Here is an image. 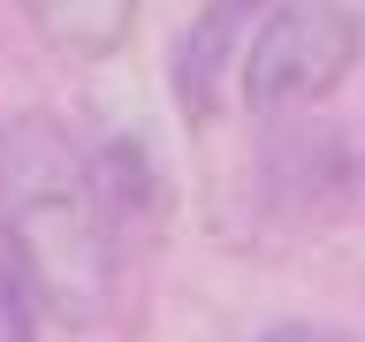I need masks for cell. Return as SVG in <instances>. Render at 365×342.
<instances>
[{"label":"cell","mask_w":365,"mask_h":342,"mask_svg":"<svg viewBox=\"0 0 365 342\" xmlns=\"http://www.w3.org/2000/svg\"><path fill=\"white\" fill-rule=\"evenodd\" d=\"M259 16H267V0H205L198 23L175 38V99H182L190 122H205L221 107V76L236 61L244 31H259Z\"/></svg>","instance_id":"3957f363"},{"label":"cell","mask_w":365,"mask_h":342,"mask_svg":"<svg viewBox=\"0 0 365 342\" xmlns=\"http://www.w3.org/2000/svg\"><path fill=\"white\" fill-rule=\"evenodd\" d=\"M267 342H350V335H335V327H274Z\"/></svg>","instance_id":"5b68a950"},{"label":"cell","mask_w":365,"mask_h":342,"mask_svg":"<svg viewBox=\"0 0 365 342\" xmlns=\"http://www.w3.org/2000/svg\"><path fill=\"white\" fill-rule=\"evenodd\" d=\"M358 46H365L358 8H342V0H274L244 46V99L259 114L304 107V99H319L350 76Z\"/></svg>","instance_id":"7a4b0ae2"},{"label":"cell","mask_w":365,"mask_h":342,"mask_svg":"<svg viewBox=\"0 0 365 342\" xmlns=\"http://www.w3.org/2000/svg\"><path fill=\"white\" fill-rule=\"evenodd\" d=\"M0 266L31 319L91 327L114 281V205L53 114L0 122Z\"/></svg>","instance_id":"6da1fadb"},{"label":"cell","mask_w":365,"mask_h":342,"mask_svg":"<svg viewBox=\"0 0 365 342\" xmlns=\"http://www.w3.org/2000/svg\"><path fill=\"white\" fill-rule=\"evenodd\" d=\"M23 8L46 31V46H61L76 61H107L137 31V0H23Z\"/></svg>","instance_id":"277c9868"}]
</instances>
